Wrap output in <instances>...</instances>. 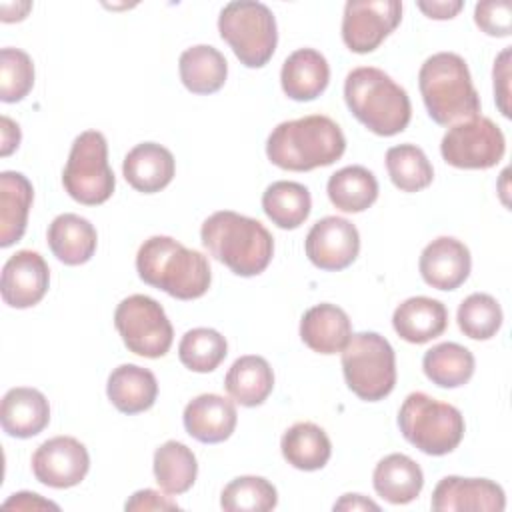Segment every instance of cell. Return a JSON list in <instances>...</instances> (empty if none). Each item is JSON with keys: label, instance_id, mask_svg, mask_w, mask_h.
I'll use <instances>...</instances> for the list:
<instances>
[{"label": "cell", "instance_id": "1", "mask_svg": "<svg viewBox=\"0 0 512 512\" xmlns=\"http://www.w3.org/2000/svg\"><path fill=\"white\" fill-rule=\"evenodd\" d=\"M346 150L342 128L324 114L280 122L266 140L268 160L290 172L334 164Z\"/></svg>", "mask_w": 512, "mask_h": 512}, {"label": "cell", "instance_id": "2", "mask_svg": "<svg viewBox=\"0 0 512 512\" xmlns=\"http://www.w3.org/2000/svg\"><path fill=\"white\" fill-rule=\"evenodd\" d=\"M200 240L212 258L244 278L264 272L274 254V238L266 226L232 210L208 216L202 222Z\"/></svg>", "mask_w": 512, "mask_h": 512}, {"label": "cell", "instance_id": "3", "mask_svg": "<svg viewBox=\"0 0 512 512\" xmlns=\"http://www.w3.org/2000/svg\"><path fill=\"white\" fill-rule=\"evenodd\" d=\"M142 282L178 300H194L208 292L212 272L208 258L170 236H150L136 254Z\"/></svg>", "mask_w": 512, "mask_h": 512}, {"label": "cell", "instance_id": "4", "mask_svg": "<svg viewBox=\"0 0 512 512\" xmlns=\"http://www.w3.org/2000/svg\"><path fill=\"white\" fill-rule=\"evenodd\" d=\"M344 100L352 116L378 136L400 134L412 118L408 92L374 66H360L348 72Z\"/></svg>", "mask_w": 512, "mask_h": 512}, {"label": "cell", "instance_id": "5", "mask_svg": "<svg viewBox=\"0 0 512 512\" xmlns=\"http://www.w3.org/2000/svg\"><path fill=\"white\" fill-rule=\"evenodd\" d=\"M418 88L428 116L440 126L480 116V96L472 84L468 64L454 52H438L424 60Z\"/></svg>", "mask_w": 512, "mask_h": 512}, {"label": "cell", "instance_id": "6", "mask_svg": "<svg viewBox=\"0 0 512 512\" xmlns=\"http://www.w3.org/2000/svg\"><path fill=\"white\" fill-rule=\"evenodd\" d=\"M398 428L420 452L444 456L462 442L464 416L448 402H440L426 392H412L398 410Z\"/></svg>", "mask_w": 512, "mask_h": 512}, {"label": "cell", "instance_id": "7", "mask_svg": "<svg viewBox=\"0 0 512 512\" xmlns=\"http://www.w3.org/2000/svg\"><path fill=\"white\" fill-rule=\"evenodd\" d=\"M218 32L246 68H262L278 44L276 18L256 0L228 2L218 16Z\"/></svg>", "mask_w": 512, "mask_h": 512}, {"label": "cell", "instance_id": "8", "mask_svg": "<svg viewBox=\"0 0 512 512\" xmlns=\"http://www.w3.org/2000/svg\"><path fill=\"white\" fill-rule=\"evenodd\" d=\"M342 372L348 388L366 402L386 398L396 384V354L378 332L352 334L342 350Z\"/></svg>", "mask_w": 512, "mask_h": 512}, {"label": "cell", "instance_id": "9", "mask_svg": "<svg viewBox=\"0 0 512 512\" xmlns=\"http://www.w3.org/2000/svg\"><path fill=\"white\" fill-rule=\"evenodd\" d=\"M62 186L84 206L104 204L112 196L116 178L108 164V144L102 132L86 130L74 138L62 170Z\"/></svg>", "mask_w": 512, "mask_h": 512}, {"label": "cell", "instance_id": "10", "mask_svg": "<svg viewBox=\"0 0 512 512\" xmlns=\"http://www.w3.org/2000/svg\"><path fill=\"white\" fill-rule=\"evenodd\" d=\"M114 326L124 346L144 358L164 356L174 340V330L164 308L146 294L124 298L116 306Z\"/></svg>", "mask_w": 512, "mask_h": 512}, {"label": "cell", "instance_id": "11", "mask_svg": "<svg viewBox=\"0 0 512 512\" xmlns=\"http://www.w3.org/2000/svg\"><path fill=\"white\" fill-rule=\"evenodd\" d=\"M504 152V134L486 116H474L450 126L440 142L444 162L464 170L492 168L502 160Z\"/></svg>", "mask_w": 512, "mask_h": 512}, {"label": "cell", "instance_id": "12", "mask_svg": "<svg viewBox=\"0 0 512 512\" xmlns=\"http://www.w3.org/2000/svg\"><path fill=\"white\" fill-rule=\"evenodd\" d=\"M402 20L398 0H348L342 16V40L348 50L368 54L388 38Z\"/></svg>", "mask_w": 512, "mask_h": 512}, {"label": "cell", "instance_id": "13", "mask_svg": "<svg viewBox=\"0 0 512 512\" xmlns=\"http://www.w3.org/2000/svg\"><path fill=\"white\" fill-rule=\"evenodd\" d=\"M88 470V450L72 436H54L42 442L32 454L36 480L50 488H72L84 480Z\"/></svg>", "mask_w": 512, "mask_h": 512}, {"label": "cell", "instance_id": "14", "mask_svg": "<svg viewBox=\"0 0 512 512\" xmlns=\"http://www.w3.org/2000/svg\"><path fill=\"white\" fill-rule=\"evenodd\" d=\"M304 250L316 268L328 272L344 270L360 252L358 228L342 216H326L306 234Z\"/></svg>", "mask_w": 512, "mask_h": 512}, {"label": "cell", "instance_id": "15", "mask_svg": "<svg viewBox=\"0 0 512 512\" xmlns=\"http://www.w3.org/2000/svg\"><path fill=\"white\" fill-rule=\"evenodd\" d=\"M50 284L46 260L34 250H18L2 266L0 294L10 308H30L38 304Z\"/></svg>", "mask_w": 512, "mask_h": 512}, {"label": "cell", "instance_id": "16", "mask_svg": "<svg viewBox=\"0 0 512 512\" xmlns=\"http://www.w3.org/2000/svg\"><path fill=\"white\" fill-rule=\"evenodd\" d=\"M430 506L438 512H502L506 494L500 484L488 478L446 476L436 484Z\"/></svg>", "mask_w": 512, "mask_h": 512}, {"label": "cell", "instance_id": "17", "mask_svg": "<svg viewBox=\"0 0 512 512\" xmlns=\"http://www.w3.org/2000/svg\"><path fill=\"white\" fill-rule=\"evenodd\" d=\"M418 268L428 286L436 290H456L470 276V250L458 238L438 236L422 250Z\"/></svg>", "mask_w": 512, "mask_h": 512}, {"label": "cell", "instance_id": "18", "mask_svg": "<svg viewBox=\"0 0 512 512\" xmlns=\"http://www.w3.org/2000/svg\"><path fill=\"white\" fill-rule=\"evenodd\" d=\"M186 432L204 444H218L232 436L238 414L232 400L220 394H200L192 398L182 414Z\"/></svg>", "mask_w": 512, "mask_h": 512}, {"label": "cell", "instance_id": "19", "mask_svg": "<svg viewBox=\"0 0 512 512\" xmlns=\"http://www.w3.org/2000/svg\"><path fill=\"white\" fill-rule=\"evenodd\" d=\"M122 172L126 182L144 194H154L164 190L176 172L174 156L168 148L156 142L136 144L122 162Z\"/></svg>", "mask_w": 512, "mask_h": 512}, {"label": "cell", "instance_id": "20", "mask_svg": "<svg viewBox=\"0 0 512 512\" xmlns=\"http://www.w3.org/2000/svg\"><path fill=\"white\" fill-rule=\"evenodd\" d=\"M50 422V404L46 396L28 386L10 388L0 404L2 430L12 438H32Z\"/></svg>", "mask_w": 512, "mask_h": 512}, {"label": "cell", "instance_id": "21", "mask_svg": "<svg viewBox=\"0 0 512 512\" xmlns=\"http://www.w3.org/2000/svg\"><path fill=\"white\" fill-rule=\"evenodd\" d=\"M330 82V66L314 48L294 50L282 64L280 84L288 98L310 102L318 98Z\"/></svg>", "mask_w": 512, "mask_h": 512}, {"label": "cell", "instance_id": "22", "mask_svg": "<svg viewBox=\"0 0 512 512\" xmlns=\"http://www.w3.org/2000/svg\"><path fill=\"white\" fill-rule=\"evenodd\" d=\"M352 336L348 314L336 304H316L308 308L300 320L302 342L318 354L342 352Z\"/></svg>", "mask_w": 512, "mask_h": 512}, {"label": "cell", "instance_id": "23", "mask_svg": "<svg viewBox=\"0 0 512 512\" xmlns=\"http://www.w3.org/2000/svg\"><path fill=\"white\" fill-rule=\"evenodd\" d=\"M392 326L402 340L410 344H426L446 330L448 310L436 298L412 296L396 306Z\"/></svg>", "mask_w": 512, "mask_h": 512}, {"label": "cell", "instance_id": "24", "mask_svg": "<svg viewBox=\"0 0 512 512\" xmlns=\"http://www.w3.org/2000/svg\"><path fill=\"white\" fill-rule=\"evenodd\" d=\"M46 240L52 254L60 262L68 266H80L94 256L98 234L90 220L66 212L50 222L46 230Z\"/></svg>", "mask_w": 512, "mask_h": 512}, {"label": "cell", "instance_id": "25", "mask_svg": "<svg viewBox=\"0 0 512 512\" xmlns=\"http://www.w3.org/2000/svg\"><path fill=\"white\" fill-rule=\"evenodd\" d=\"M106 394L122 414H140L154 406L158 382L148 368L138 364H120L108 376Z\"/></svg>", "mask_w": 512, "mask_h": 512}, {"label": "cell", "instance_id": "26", "mask_svg": "<svg viewBox=\"0 0 512 512\" xmlns=\"http://www.w3.org/2000/svg\"><path fill=\"white\" fill-rule=\"evenodd\" d=\"M34 190L22 172L0 174V246L8 248L26 232Z\"/></svg>", "mask_w": 512, "mask_h": 512}, {"label": "cell", "instance_id": "27", "mask_svg": "<svg viewBox=\"0 0 512 512\" xmlns=\"http://www.w3.org/2000/svg\"><path fill=\"white\" fill-rule=\"evenodd\" d=\"M372 484L378 496L390 504H408L418 498L424 486L422 468L406 454L384 456L372 474Z\"/></svg>", "mask_w": 512, "mask_h": 512}, {"label": "cell", "instance_id": "28", "mask_svg": "<svg viewBox=\"0 0 512 512\" xmlns=\"http://www.w3.org/2000/svg\"><path fill=\"white\" fill-rule=\"evenodd\" d=\"M224 388L228 396L240 406H260L274 388V372L266 358L248 354L232 362L226 372Z\"/></svg>", "mask_w": 512, "mask_h": 512}, {"label": "cell", "instance_id": "29", "mask_svg": "<svg viewBox=\"0 0 512 512\" xmlns=\"http://www.w3.org/2000/svg\"><path fill=\"white\" fill-rule=\"evenodd\" d=\"M178 70L186 90L192 94H214L226 82L228 62L214 46L196 44L180 54Z\"/></svg>", "mask_w": 512, "mask_h": 512}, {"label": "cell", "instance_id": "30", "mask_svg": "<svg viewBox=\"0 0 512 512\" xmlns=\"http://www.w3.org/2000/svg\"><path fill=\"white\" fill-rule=\"evenodd\" d=\"M284 460L304 472L320 470L332 456V444L328 434L312 422H296L280 440Z\"/></svg>", "mask_w": 512, "mask_h": 512}, {"label": "cell", "instance_id": "31", "mask_svg": "<svg viewBox=\"0 0 512 512\" xmlns=\"http://www.w3.org/2000/svg\"><path fill=\"white\" fill-rule=\"evenodd\" d=\"M326 192L340 212H364L378 198V180L364 166H344L328 178Z\"/></svg>", "mask_w": 512, "mask_h": 512}, {"label": "cell", "instance_id": "32", "mask_svg": "<svg viewBox=\"0 0 512 512\" xmlns=\"http://www.w3.org/2000/svg\"><path fill=\"white\" fill-rule=\"evenodd\" d=\"M262 210L278 228L296 230L310 216L312 198L304 184L278 180L264 190Z\"/></svg>", "mask_w": 512, "mask_h": 512}, {"label": "cell", "instance_id": "33", "mask_svg": "<svg viewBox=\"0 0 512 512\" xmlns=\"http://www.w3.org/2000/svg\"><path fill=\"white\" fill-rule=\"evenodd\" d=\"M474 354L456 342H442L426 350L422 370L440 388L464 386L474 374Z\"/></svg>", "mask_w": 512, "mask_h": 512}, {"label": "cell", "instance_id": "34", "mask_svg": "<svg viewBox=\"0 0 512 512\" xmlns=\"http://www.w3.org/2000/svg\"><path fill=\"white\" fill-rule=\"evenodd\" d=\"M198 474L194 452L176 440L164 442L154 452V478L166 494H184L192 488Z\"/></svg>", "mask_w": 512, "mask_h": 512}, {"label": "cell", "instance_id": "35", "mask_svg": "<svg viewBox=\"0 0 512 512\" xmlns=\"http://www.w3.org/2000/svg\"><path fill=\"white\" fill-rule=\"evenodd\" d=\"M386 170L402 192H418L432 184L434 170L424 150L416 144H398L386 152Z\"/></svg>", "mask_w": 512, "mask_h": 512}, {"label": "cell", "instance_id": "36", "mask_svg": "<svg viewBox=\"0 0 512 512\" xmlns=\"http://www.w3.org/2000/svg\"><path fill=\"white\" fill-rule=\"evenodd\" d=\"M228 354L226 338L214 328H192L178 344L180 362L192 372H212L216 370Z\"/></svg>", "mask_w": 512, "mask_h": 512}, {"label": "cell", "instance_id": "37", "mask_svg": "<svg viewBox=\"0 0 512 512\" xmlns=\"http://www.w3.org/2000/svg\"><path fill=\"white\" fill-rule=\"evenodd\" d=\"M276 504L278 492L262 476H238L220 494V506L226 512H268Z\"/></svg>", "mask_w": 512, "mask_h": 512}, {"label": "cell", "instance_id": "38", "mask_svg": "<svg viewBox=\"0 0 512 512\" xmlns=\"http://www.w3.org/2000/svg\"><path fill=\"white\" fill-rule=\"evenodd\" d=\"M458 328L472 340H490L502 326L504 314L496 298L484 292H474L458 306Z\"/></svg>", "mask_w": 512, "mask_h": 512}, {"label": "cell", "instance_id": "39", "mask_svg": "<svg viewBox=\"0 0 512 512\" xmlns=\"http://www.w3.org/2000/svg\"><path fill=\"white\" fill-rule=\"evenodd\" d=\"M34 86V62L20 48L0 50V100L20 102Z\"/></svg>", "mask_w": 512, "mask_h": 512}, {"label": "cell", "instance_id": "40", "mask_svg": "<svg viewBox=\"0 0 512 512\" xmlns=\"http://www.w3.org/2000/svg\"><path fill=\"white\" fill-rule=\"evenodd\" d=\"M512 4L508 0H486L478 2L474 8L476 26L488 36H508L510 34Z\"/></svg>", "mask_w": 512, "mask_h": 512}, {"label": "cell", "instance_id": "41", "mask_svg": "<svg viewBox=\"0 0 512 512\" xmlns=\"http://www.w3.org/2000/svg\"><path fill=\"white\" fill-rule=\"evenodd\" d=\"M126 510H178L180 506L170 500L168 496L152 490V488H144V490H138L134 492L126 504H124Z\"/></svg>", "mask_w": 512, "mask_h": 512}, {"label": "cell", "instance_id": "42", "mask_svg": "<svg viewBox=\"0 0 512 512\" xmlns=\"http://www.w3.org/2000/svg\"><path fill=\"white\" fill-rule=\"evenodd\" d=\"M508 58H510V48H504L500 52V56L496 58L494 62V98L498 102V108L500 112L508 118L510 116V108H508V96H510V90H508Z\"/></svg>", "mask_w": 512, "mask_h": 512}, {"label": "cell", "instance_id": "43", "mask_svg": "<svg viewBox=\"0 0 512 512\" xmlns=\"http://www.w3.org/2000/svg\"><path fill=\"white\" fill-rule=\"evenodd\" d=\"M428 18H434V20H448V18H454L464 2L462 0H432V2H418L416 4Z\"/></svg>", "mask_w": 512, "mask_h": 512}, {"label": "cell", "instance_id": "44", "mask_svg": "<svg viewBox=\"0 0 512 512\" xmlns=\"http://www.w3.org/2000/svg\"><path fill=\"white\" fill-rule=\"evenodd\" d=\"M4 508H18V510H42V508H52L58 510V504L44 500L42 496L34 494V492H18L12 494L4 504Z\"/></svg>", "mask_w": 512, "mask_h": 512}, {"label": "cell", "instance_id": "45", "mask_svg": "<svg viewBox=\"0 0 512 512\" xmlns=\"http://www.w3.org/2000/svg\"><path fill=\"white\" fill-rule=\"evenodd\" d=\"M2 146H0V154L2 156H8V154H12L16 148H18V144H20V126L14 122V120H10L8 116H2Z\"/></svg>", "mask_w": 512, "mask_h": 512}, {"label": "cell", "instance_id": "46", "mask_svg": "<svg viewBox=\"0 0 512 512\" xmlns=\"http://www.w3.org/2000/svg\"><path fill=\"white\" fill-rule=\"evenodd\" d=\"M334 510H380V506L372 500H368L362 494H344L336 504Z\"/></svg>", "mask_w": 512, "mask_h": 512}]
</instances>
